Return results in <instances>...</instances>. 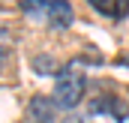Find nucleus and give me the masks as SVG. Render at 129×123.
<instances>
[{"label":"nucleus","instance_id":"nucleus-1","mask_svg":"<svg viewBox=\"0 0 129 123\" xmlns=\"http://www.w3.org/2000/svg\"><path fill=\"white\" fill-rule=\"evenodd\" d=\"M21 12L30 21L45 24L51 30H66L75 21V9H72L69 0H24L21 3Z\"/></svg>","mask_w":129,"mask_h":123},{"label":"nucleus","instance_id":"nucleus-2","mask_svg":"<svg viewBox=\"0 0 129 123\" xmlns=\"http://www.w3.org/2000/svg\"><path fill=\"white\" fill-rule=\"evenodd\" d=\"M84 93H87V78H84L81 72H75V69H66V72L57 75V81H54L51 99H54V105H57V108L69 111V108L81 105Z\"/></svg>","mask_w":129,"mask_h":123},{"label":"nucleus","instance_id":"nucleus-3","mask_svg":"<svg viewBox=\"0 0 129 123\" xmlns=\"http://www.w3.org/2000/svg\"><path fill=\"white\" fill-rule=\"evenodd\" d=\"M90 114H96V117H108V120H129V105L123 99H117V96H111V93H105V96H96L93 102H90Z\"/></svg>","mask_w":129,"mask_h":123},{"label":"nucleus","instance_id":"nucleus-4","mask_svg":"<svg viewBox=\"0 0 129 123\" xmlns=\"http://www.w3.org/2000/svg\"><path fill=\"white\" fill-rule=\"evenodd\" d=\"M27 120L30 123H57V105H54V99L33 96L27 102Z\"/></svg>","mask_w":129,"mask_h":123},{"label":"nucleus","instance_id":"nucleus-5","mask_svg":"<svg viewBox=\"0 0 129 123\" xmlns=\"http://www.w3.org/2000/svg\"><path fill=\"white\" fill-rule=\"evenodd\" d=\"M87 6L111 21H120L129 15V0H87Z\"/></svg>","mask_w":129,"mask_h":123},{"label":"nucleus","instance_id":"nucleus-6","mask_svg":"<svg viewBox=\"0 0 129 123\" xmlns=\"http://www.w3.org/2000/svg\"><path fill=\"white\" fill-rule=\"evenodd\" d=\"M9 42H12V33H9L3 24H0V57H6V51H9Z\"/></svg>","mask_w":129,"mask_h":123}]
</instances>
